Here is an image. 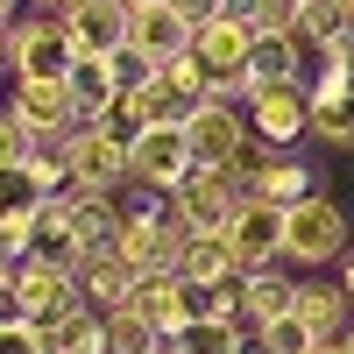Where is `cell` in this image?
I'll return each instance as SVG.
<instances>
[{
    "label": "cell",
    "mask_w": 354,
    "mask_h": 354,
    "mask_svg": "<svg viewBox=\"0 0 354 354\" xmlns=\"http://www.w3.org/2000/svg\"><path fill=\"white\" fill-rule=\"evenodd\" d=\"M43 149H57V156L71 163V185H78V192H106V198H121V192L135 185V170H128V142L106 135L100 121H78V128H64V135H50Z\"/></svg>",
    "instance_id": "6da1fadb"
},
{
    "label": "cell",
    "mask_w": 354,
    "mask_h": 354,
    "mask_svg": "<svg viewBox=\"0 0 354 354\" xmlns=\"http://www.w3.org/2000/svg\"><path fill=\"white\" fill-rule=\"evenodd\" d=\"M347 255V213L326 198V192H312L298 198L283 213V262H298V270H326V262Z\"/></svg>",
    "instance_id": "7a4b0ae2"
},
{
    "label": "cell",
    "mask_w": 354,
    "mask_h": 354,
    "mask_svg": "<svg viewBox=\"0 0 354 354\" xmlns=\"http://www.w3.org/2000/svg\"><path fill=\"white\" fill-rule=\"evenodd\" d=\"M128 170H135V185H142V192H163V198H170V192L198 170L185 121H156V128H142V135L128 142Z\"/></svg>",
    "instance_id": "3957f363"
},
{
    "label": "cell",
    "mask_w": 354,
    "mask_h": 354,
    "mask_svg": "<svg viewBox=\"0 0 354 354\" xmlns=\"http://www.w3.org/2000/svg\"><path fill=\"white\" fill-rule=\"evenodd\" d=\"M241 198H248V185H241L234 170H205V163H198L185 185L170 192V213L185 220L192 234H227L234 213H241Z\"/></svg>",
    "instance_id": "277c9868"
},
{
    "label": "cell",
    "mask_w": 354,
    "mask_h": 354,
    "mask_svg": "<svg viewBox=\"0 0 354 354\" xmlns=\"http://www.w3.org/2000/svg\"><path fill=\"white\" fill-rule=\"evenodd\" d=\"M248 128L270 149H290L298 135H312V85L305 78H270L248 93Z\"/></svg>",
    "instance_id": "5b68a950"
},
{
    "label": "cell",
    "mask_w": 354,
    "mask_h": 354,
    "mask_svg": "<svg viewBox=\"0 0 354 354\" xmlns=\"http://www.w3.org/2000/svg\"><path fill=\"white\" fill-rule=\"evenodd\" d=\"M78 64V43L64 15H15V78H71Z\"/></svg>",
    "instance_id": "8992f818"
},
{
    "label": "cell",
    "mask_w": 354,
    "mask_h": 354,
    "mask_svg": "<svg viewBox=\"0 0 354 354\" xmlns=\"http://www.w3.org/2000/svg\"><path fill=\"white\" fill-rule=\"evenodd\" d=\"M185 135H192V156H198L205 170H234V163H241V149L255 142L248 113H234L227 100H205L192 121H185Z\"/></svg>",
    "instance_id": "52a82bcc"
},
{
    "label": "cell",
    "mask_w": 354,
    "mask_h": 354,
    "mask_svg": "<svg viewBox=\"0 0 354 354\" xmlns=\"http://www.w3.org/2000/svg\"><path fill=\"white\" fill-rule=\"evenodd\" d=\"M15 305H21V319L50 326V319H64L85 298H78V277L71 270H57V262H43V255H21L15 262Z\"/></svg>",
    "instance_id": "ba28073f"
},
{
    "label": "cell",
    "mask_w": 354,
    "mask_h": 354,
    "mask_svg": "<svg viewBox=\"0 0 354 354\" xmlns=\"http://www.w3.org/2000/svg\"><path fill=\"white\" fill-rule=\"evenodd\" d=\"M8 106H15L43 142L85 121V113H78V93H71V78H15V100H8Z\"/></svg>",
    "instance_id": "9c48e42d"
},
{
    "label": "cell",
    "mask_w": 354,
    "mask_h": 354,
    "mask_svg": "<svg viewBox=\"0 0 354 354\" xmlns=\"http://www.w3.org/2000/svg\"><path fill=\"white\" fill-rule=\"evenodd\" d=\"M198 64L213 71V85L227 78H248V57H255V21H234V15H205L198 21Z\"/></svg>",
    "instance_id": "30bf717a"
},
{
    "label": "cell",
    "mask_w": 354,
    "mask_h": 354,
    "mask_svg": "<svg viewBox=\"0 0 354 354\" xmlns=\"http://www.w3.org/2000/svg\"><path fill=\"white\" fill-rule=\"evenodd\" d=\"M128 43H135L142 57H156V64H170V57H185V50L198 43V21L177 8V0H149V8H135Z\"/></svg>",
    "instance_id": "8fae6325"
},
{
    "label": "cell",
    "mask_w": 354,
    "mask_h": 354,
    "mask_svg": "<svg viewBox=\"0 0 354 354\" xmlns=\"http://www.w3.org/2000/svg\"><path fill=\"white\" fill-rule=\"evenodd\" d=\"M227 241H234V255H241V270L283 262V205H270V198H241V213H234Z\"/></svg>",
    "instance_id": "7c38bea8"
},
{
    "label": "cell",
    "mask_w": 354,
    "mask_h": 354,
    "mask_svg": "<svg viewBox=\"0 0 354 354\" xmlns=\"http://www.w3.org/2000/svg\"><path fill=\"white\" fill-rule=\"evenodd\" d=\"M128 21H135V8H128V0H78V8L64 15V28H71L78 57H113V50L128 43Z\"/></svg>",
    "instance_id": "4fadbf2b"
},
{
    "label": "cell",
    "mask_w": 354,
    "mask_h": 354,
    "mask_svg": "<svg viewBox=\"0 0 354 354\" xmlns=\"http://www.w3.org/2000/svg\"><path fill=\"white\" fill-rule=\"evenodd\" d=\"M71 277H78V298L93 305V312H121V305H135V283H142L135 262H121L113 248H93Z\"/></svg>",
    "instance_id": "5bb4252c"
},
{
    "label": "cell",
    "mask_w": 354,
    "mask_h": 354,
    "mask_svg": "<svg viewBox=\"0 0 354 354\" xmlns=\"http://www.w3.org/2000/svg\"><path fill=\"white\" fill-rule=\"evenodd\" d=\"M298 312V283H290L277 262H262V270H241V326H270V319Z\"/></svg>",
    "instance_id": "9a60e30c"
},
{
    "label": "cell",
    "mask_w": 354,
    "mask_h": 354,
    "mask_svg": "<svg viewBox=\"0 0 354 354\" xmlns=\"http://www.w3.org/2000/svg\"><path fill=\"white\" fill-rule=\"evenodd\" d=\"M177 277L185 283H234L241 277V255H234L227 234H192L185 255H177Z\"/></svg>",
    "instance_id": "2e32d148"
},
{
    "label": "cell",
    "mask_w": 354,
    "mask_h": 354,
    "mask_svg": "<svg viewBox=\"0 0 354 354\" xmlns=\"http://www.w3.org/2000/svg\"><path fill=\"white\" fill-rule=\"evenodd\" d=\"M312 192H319V177H312L305 156H270V163L255 170V185H248V198H270V205H283V213L298 198H312Z\"/></svg>",
    "instance_id": "e0dca14e"
},
{
    "label": "cell",
    "mask_w": 354,
    "mask_h": 354,
    "mask_svg": "<svg viewBox=\"0 0 354 354\" xmlns=\"http://www.w3.org/2000/svg\"><path fill=\"white\" fill-rule=\"evenodd\" d=\"M298 319L312 326V340H340L354 326V298L340 283H298Z\"/></svg>",
    "instance_id": "ac0fdd59"
},
{
    "label": "cell",
    "mask_w": 354,
    "mask_h": 354,
    "mask_svg": "<svg viewBox=\"0 0 354 354\" xmlns=\"http://www.w3.org/2000/svg\"><path fill=\"white\" fill-rule=\"evenodd\" d=\"M135 312H142V319H149V326L170 340L177 326H185V277H177V270L142 277V283H135Z\"/></svg>",
    "instance_id": "d6986e66"
},
{
    "label": "cell",
    "mask_w": 354,
    "mask_h": 354,
    "mask_svg": "<svg viewBox=\"0 0 354 354\" xmlns=\"http://www.w3.org/2000/svg\"><path fill=\"white\" fill-rule=\"evenodd\" d=\"M255 326H241V319H192V326H177L170 347L177 354H248Z\"/></svg>",
    "instance_id": "ffe728a7"
},
{
    "label": "cell",
    "mask_w": 354,
    "mask_h": 354,
    "mask_svg": "<svg viewBox=\"0 0 354 354\" xmlns=\"http://www.w3.org/2000/svg\"><path fill=\"white\" fill-rule=\"evenodd\" d=\"M43 340H50V354H106V312L71 305L64 319H50V326H43Z\"/></svg>",
    "instance_id": "44dd1931"
},
{
    "label": "cell",
    "mask_w": 354,
    "mask_h": 354,
    "mask_svg": "<svg viewBox=\"0 0 354 354\" xmlns=\"http://www.w3.org/2000/svg\"><path fill=\"white\" fill-rule=\"evenodd\" d=\"M340 36H354V21H347L340 0H305V8H298V28H290V43L305 50V64H312L326 43H340Z\"/></svg>",
    "instance_id": "7402d4cb"
},
{
    "label": "cell",
    "mask_w": 354,
    "mask_h": 354,
    "mask_svg": "<svg viewBox=\"0 0 354 354\" xmlns=\"http://www.w3.org/2000/svg\"><path fill=\"white\" fill-rule=\"evenodd\" d=\"M71 93H78V113H85V121H100V113L121 106V85H113L106 57H78V64H71Z\"/></svg>",
    "instance_id": "603a6c76"
},
{
    "label": "cell",
    "mask_w": 354,
    "mask_h": 354,
    "mask_svg": "<svg viewBox=\"0 0 354 354\" xmlns=\"http://www.w3.org/2000/svg\"><path fill=\"white\" fill-rule=\"evenodd\" d=\"M270 78H305V50L290 43V36H255L248 85H270Z\"/></svg>",
    "instance_id": "cb8c5ba5"
},
{
    "label": "cell",
    "mask_w": 354,
    "mask_h": 354,
    "mask_svg": "<svg viewBox=\"0 0 354 354\" xmlns=\"http://www.w3.org/2000/svg\"><path fill=\"white\" fill-rule=\"evenodd\" d=\"M156 347H163V333H156L135 305L106 312V354H156Z\"/></svg>",
    "instance_id": "d4e9b609"
},
{
    "label": "cell",
    "mask_w": 354,
    "mask_h": 354,
    "mask_svg": "<svg viewBox=\"0 0 354 354\" xmlns=\"http://www.w3.org/2000/svg\"><path fill=\"white\" fill-rule=\"evenodd\" d=\"M43 198H50V192L36 185V170H28V163H21V170H0V220H36Z\"/></svg>",
    "instance_id": "484cf974"
},
{
    "label": "cell",
    "mask_w": 354,
    "mask_h": 354,
    "mask_svg": "<svg viewBox=\"0 0 354 354\" xmlns=\"http://www.w3.org/2000/svg\"><path fill=\"white\" fill-rule=\"evenodd\" d=\"M36 149H43V135L28 128L15 106H0V170H21V163H36Z\"/></svg>",
    "instance_id": "4316f807"
},
{
    "label": "cell",
    "mask_w": 354,
    "mask_h": 354,
    "mask_svg": "<svg viewBox=\"0 0 354 354\" xmlns=\"http://www.w3.org/2000/svg\"><path fill=\"white\" fill-rule=\"evenodd\" d=\"M312 135L326 149H354V100H312Z\"/></svg>",
    "instance_id": "83f0119b"
},
{
    "label": "cell",
    "mask_w": 354,
    "mask_h": 354,
    "mask_svg": "<svg viewBox=\"0 0 354 354\" xmlns=\"http://www.w3.org/2000/svg\"><path fill=\"white\" fill-rule=\"evenodd\" d=\"M255 347L262 354H298V347H312V326L298 312H283V319H270V326H255Z\"/></svg>",
    "instance_id": "f1b7e54d"
},
{
    "label": "cell",
    "mask_w": 354,
    "mask_h": 354,
    "mask_svg": "<svg viewBox=\"0 0 354 354\" xmlns=\"http://www.w3.org/2000/svg\"><path fill=\"white\" fill-rule=\"evenodd\" d=\"M106 71H113V85H121V100H128V93H142V85L156 78V57H142L135 43H121V50L106 57Z\"/></svg>",
    "instance_id": "f546056e"
},
{
    "label": "cell",
    "mask_w": 354,
    "mask_h": 354,
    "mask_svg": "<svg viewBox=\"0 0 354 354\" xmlns=\"http://www.w3.org/2000/svg\"><path fill=\"white\" fill-rule=\"evenodd\" d=\"M0 354H50V340H43L36 319H8L0 326Z\"/></svg>",
    "instance_id": "4dcf8cb0"
},
{
    "label": "cell",
    "mask_w": 354,
    "mask_h": 354,
    "mask_svg": "<svg viewBox=\"0 0 354 354\" xmlns=\"http://www.w3.org/2000/svg\"><path fill=\"white\" fill-rule=\"evenodd\" d=\"M298 8L305 0H262L255 8V36H290V28H298Z\"/></svg>",
    "instance_id": "1f68e13d"
},
{
    "label": "cell",
    "mask_w": 354,
    "mask_h": 354,
    "mask_svg": "<svg viewBox=\"0 0 354 354\" xmlns=\"http://www.w3.org/2000/svg\"><path fill=\"white\" fill-rule=\"evenodd\" d=\"M36 241V220H0V262H21Z\"/></svg>",
    "instance_id": "d6a6232c"
},
{
    "label": "cell",
    "mask_w": 354,
    "mask_h": 354,
    "mask_svg": "<svg viewBox=\"0 0 354 354\" xmlns=\"http://www.w3.org/2000/svg\"><path fill=\"white\" fill-rule=\"evenodd\" d=\"M262 0H213V15H234V21H255Z\"/></svg>",
    "instance_id": "836d02e7"
},
{
    "label": "cell",
    "mask_w": 354,
    "mask_h": 354,
    "mask_svg": "<svg viewBox=\"0 0 354 354\" xmlns=\"http://www.w3.org/2000/svg\"><path fill=\"white\" fill-rule=\"evenodd\" d=\"M0 71H15V21H0Z\"/></svg>",
    "instance_id": "e575fe53"
},
{
    "label": "cell",
    "mask_w": 354,
    "mask_h": 354,
    "mask_svg": "<svg viewBox=\"0 0 354 354\" xmlns=\"http://www.w3.org/2000/svg\"><path fill=\"white\" fill-rule=\"evenodd\" d=\"M340 290H347V298H354V248L340 255Z\"/></svg>",
    "instance_id": "d590c367"
},
{
    "label": "cell",
    "mask_w": 354,
    "mask_h": 354,
    "mask_svg": "<svg viewBox=\"0 0 354 354\" xmlns=\"http://www.w3.org/2000/svg\"><path fill=\"white\" fill-rule=\"evenodd\" d=\"M326 354H354V326H347L340 340H326Z\"/></svg>",
    "instance_id": "8d00e7d4"
},
{
    "label": "cell",
    "mask_w": 354,
    "mask_h": 354,
    "mask_svg": "<svg viewBox=\"0 0 354 354\" xmlns=\"http://www.w3.org/2000/svg\"><path fill=\"white\" fill-rule=\"evenodd\" d=\"M36 8H43V15H71L78 0H36Z\"/></svg>",
    "instance_id": "74e56055"
},
{
    "label": "cell",
    "mask_w": 354,
    "mask_h": 354,
    "mask_svg": "<svg viewBox=\"0 0 354 354\" xmlns=\"http://www.w3.org/2000/svg\"><path fill=\"white\" fill-rule=\"evenodd\" d=\"M0 290H15V262H0Z\"/></svg>",
    "instance_id": "f35d334b"
},
{
    "label": "cell",
    "mask_w": 354,
    "mask_h": 354,
    "mask_svg": "<svg viewBox=\"0 0 354 354\" xmlns=\"http://www.w3.org/2000/svg\"><path fill=\"white\" fill-rule=\"evenodd\" d=\"M0 21H15V0H0Z\"/></svg>",
    "instance_id": "ab89813d"
},
{
    "label": "cell",
    "mask_w": 354,
    "mask_h": 354,
    "mask_svg": "<svg viewBox=\"0 0 354 354\" xmlns=\"http://www.w3.org/2000/svg\"><path fill=\"white\" fill-rule=\"evenodd\" d=\"M298 354H326V340H312V347H298Z\"/></svg>",
    "instance_id": "60d3db41"
},
{
    "label": "cell",
    "mask_w": 354,
    "mask_h": 354,
    "mask_svg": "<svg viewBox=\"0 0 354 354\" xmlns=\"http://www.w3.org/2000/svg\"><path fill=\"white\" fill-rule=\"evenodd\" d=\"M128 8H149V0H128Z\"/></svg>",
    "instance_id": "b9f144b4"
}]
</instances>
